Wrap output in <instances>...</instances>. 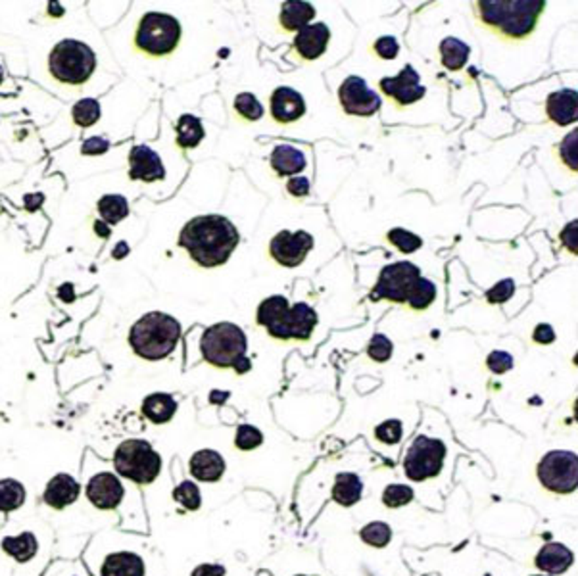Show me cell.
I'll return each instance as SVG.
<instances>
[{"mask_svg":"<svg viewBox=\"0 0 578 576\" xmlns=\"http://www.w3.org/2000/svg\"><path fill=\"white\" fill-rule=\"evenodd\" d=\"M83 504L100 515H113L115 527L147 532V515L140 488L123 479L108 459L87 450L80 469Z\"/></svg>","mask_w":578,"mask_h":576,"instance_id":"1","label":"cell"},{"mask_svg":"<svg viewBox=\"0 0 578 576\" xmlns=\"http://www.w3.org/2000/svg\"><path fill=\"white\" fill-rule=\"evenodd\" d=\"M56 555V532L45 517L18 513L0 527V576H43Z\"/></svg>","mask_w":578,"mask_h":576,"instance_id":"2","label":"cell"},{"mask_svg":"<svg viewBox=\"0 0 578 576\" xmlns=\"http://www.w3.org/2000/svg\"><path fill=\"white\" fill-rule=\"evenodd\" d=\"M147 546L138 532L105 527L87 538L80 559L93 576H152Z\"/></svg>","mask_w":578,"mask_h":576,"instance_id":"3","label":"cell"},{"mask_svg":"<svg viewBox=\"0 0 578 576\" xmlns=\"http://www.w3.org/2000/svg\"><path fill=\"white\" fill-rule=\"evenodd\" d=\"M190 258L202 267L223 265L239 245V230L223 215H200L190 220L179 237Z\"/></svg>","mask_w":578,"mask_h":576,"instance_id":"4","label":"cell"},{"mask_svg":"<svg viewBox=\"0 0 578 576\" xmlns=\"http://www.w3.org/2000/svg\"><path fill=\"white\" fill-rule=\"evenodd\" d=\"M181 340V325L168 313L152 312L138 319L131 327L130 344L133 352L148 362L168 357Z\"/></svg>","mask_w":578,"mask_h":576,"instance_id":"5","label":"cell"},{"mask_svg":"<svg viewBox=\"0 0 578 576\" xmlns=\"http://www.w3.org/2000/svg\"><path fill=\"white\" fill-rule=\"evenodd\" d=\"M481 20L511 38L531 35L546 8L544 0H481Z\"/></svg>","mask_w":578,"mask_h":576,"instance_id":"6","label":"cell"},{"mask_svg":"<svg viewBox=\"0 0 578 576\" xmlns=\"http://www.w3.org/2000/svg\"><path fill=\"white\" fill-rule=\"evenodd\" d=\"M110 463L123 479L133 482L138 488L156 482L163 467L162 455L156 447L140 438H127L120 442L112 454Z\"/></svg>","mask_w":578,"mask_h":576,"instance_id":"7","label":"cell"},{"mask_svg":"<svg viewBox=\"0 0 578 576\" xmlns=\"http://www.w3.org/2000/svg\"><path fill=\"white\" fill-rule=\"evenodd\" d=\"M48 70L60 83L83 85L96 70V56L85 43L63 38L48 56Z\"/></svg>","mask_w":578,"mask_h":576,"instance_id":"8","label":"cell"},{"mask_svg":"<svg viewBox=\"0 0 578 576\" xmlns=\"http://www.w3.org/2000/svg\"><path fill=\"white\" fill-rule=\"evenodd\" d=\"M247 335L235 323H215L204 330L200 352L205 362L214 367H235L247 355Z\"/></svg>","mask_w":578,"mask_h":576,"instance_id":"9","label":"cell"},{"mask_svg":"<svg viewBox=\"0 0 578 576\" xmlns=\"http://www.w3.org/2000/svg\"><path fill=\"white\" fill-rule=\"evenodd\" d=\"M179 38H181V25L173 16L148 12L138 21L135 43L147 54L165 56L177 48Z\"/></svg>","mask_w":578,"mask_h":576,"instance_id":"10","label":"cell"},{"mask_svg":"<svg viewBox=\"0 0 578 576\" xmlns=\"http://www.w3.org/2000/svg\"><path fill=\"white\" fill-rule=\"evenodd\" d=\"M421 279V269L411 262H396L382 267L377 285L371 292V300H390L396 304L407 302L411 290Z\"/></svg>","mask_w":578,"mask_h":576,"instance_id":"11","label":"cell"},{"mask_svg":"<svg viewBox=\"0 0 578 576\" xmlns=\"http://www.w3.org/2000/svg\"><path fill=\"white\" fill-rule=\"evenodd\" d=\"M538 479L549 492L571 494L578 484V457L574 452L554 450L538 463Z\"/></svg>","mask_w":578,"mask_h":576,"instance_id":"12","label":"cell"},{"mask_svg":"<svg viewBox=\"0 0 578 576\" xmlns=\"http://www.w3.org/2000/svg\"><path fill=\"white\" fill-rule=\"evenodd\" d=\"M444 457H446V446L440 440L419 437L415 438L414 444H411V447L406 454V459H404L406 475L415 482L432 479L442 471Z\"/></svg>","mask_w":578,"mask_h":576,"instance_id":"13","label":"cell"},{"mask_svg":"<svg viewBox=\"0 0 578 576\" xmlns=\"http://www.w3.org/2000/svg\"><path fill=\"white\" fill-rule=\"evenodd\" d=\"M83 502L81 497V480L68 471H60L50 477L38 497V504L50 513H63L77 504Z\"/></svg>","mask_w":578,"mask_h":576,"instance_id":"14","label":"cell"},{"mask_svg":"<svg viewBox=\"0 0 578 576\" xmlns=\"http://www.w3.org/2000/svg\"><path fill=\"white\" fill-rule=\"evenodd\" d=\"M339 100L346 113L359 115V118H369L381 108V96L357 75H350L348 79H344L339 88Z\"/></svg>","mask_w":578,"mask_h":576,"instance_id":"15","label":"cell"},{"mask_svg":"<svg viewBox=\"0 0 578 576\" xmlns=\"http://www.w3.org/2000/svg\"><path fill=\"white\" fill-rule=\"evenodd\" d=\"M312 248L314 237L306 233V230H297V233L281 230V233L272 238V245H269V252H272L273 260L285 267L300 265Z\"/></svg>","mask_w":578,"mask_h":576,"instance_id":"16","label":"cell"},{"mask_svg":"<svg viewBox=\"0 0 578 576\" xmlns=\"http://www.w3.org/2000/svg\"><path fill=\"white\" fill-rule=\"evenodd\" d=\"M381 88L384 95L392 96L400 106H409L425 96V87L421 85V77L409 63L396 77H384Z\"/></svg>","mask_w":578,"mask_h":576,"instance_id":"17","label":"cell"},{"mask_svg":"<svg viewBox=\"0 0 578 576\" xmlns=\"http://www.w3.org/2000/svg\"><path fill=\"white\" fill-rule=\"evenodd\" d=\"M130 177L133 181H160V179L165 177L162 158L150 146H133L130 154Z\"/></svg>","mask_w":578,"mask_h":576,"instance_id":"18","label":"cell"},{"mask_svg":"<svg viewBox=\"0 0 578 576\" xmlns=\"http://www.w3.org/2000/svg\"><path fill=\"white\" fill-rule=\"evenodd\" d=\"M225 469L227 463L223 455L215 450H208V447L195 452L188 459V472L192 479L204 484L220 482L225 475Z\"/></svg>","mask_w":578,"mask_h":576,"instance_id":"19","label":"cell"},{"mask_svg":"<svg viewBox=\"0 0 578 576\" xmlns=\"http://www.w3.org/2000/svg\"><path fill=\"white\" fill-rule=\"evenodd\" d=\"M317 325V313L314 307H310L307 304L300 302L297 305H292L287 319H285V325H282V335L281 340H307L312 337V332Z\"/></svg>","mask_w":578,"mask_h":576,"instance_id":"20","label":"cell"},{"mask_svg":"<svg viewBox=\"0 0 578 576\" xmlns=\"http://www.w3.org/2000/svg\"><path fill=\"white\" fill-rule=\"evenodd\" d=\"M306 113L304 96L290 87H279L272 95V115L277 123H292Z\"/></svg>","mask_w":578,"mask_h":576,"instance_id":"21","label":"cell"},{"mask_svg":"<svg viewBox=\"0 0 578 576\" xmlns=\"http://www.w3.org/2000/svg\"><path fill=\"white\" fill-rule=\"evenodd\" d=\"M329 38L331 31L325 23H310L298 31L297 38H294V48L304 60H317L325 54Z\"/></svg>","mask_w":578,"mask_h":576,"instance_id":"22","label":"cell"},{"mask_svg":"<svg viewBox=\"0 0 578 576\" xmlns=\"http://www.w3.org/2000/svg\"><path fill=\"white\" fill-rule=\"evenodd\" d=\"M546 112L549 120L556 125H571L576 121L578 100L574 88H563V91L551 93L546 100Z\"/></svg>","mask_w":578,"mask_h":576,"instance_id":"23","label":"cell"},{"mask_svg":"<svg viewBox=\"0 0 578 576\" xmlns=\"http://www.w3.org/2000/svg\"><path fill=\"white\" fill-rule=\"evenodd\" d=\"M289 300L285 296H272L260 304L258 307V323L267 329L269 335L281 340L282 325L289 313Z\"/></svg>","mask_w":578,"mask_h":576,"instance_id":"24","label":"cell"},{"mask_svg":"<svg viewBox=\"0 0 578 576\" xmlns=\"http://www.w3.org/2000/svg\"><path fill=\"white\" fill-rule=\"evenodd\" d=\"M28 504V488L14 477L0 479V517L4 521L20 511Z\"/></svg>","mask_w":578,"mask_h":576,"instance_id":"25","label":"cell"},{"mask_svg":"<svg viewBox=\"0 0 578 576\" xmlns=\"http://www.w3.org/2000/svg\"><path fill=\"white\" fill-rule=\"evenodd\" d=\"M574 563V555L569 547L551 542L546 544L536 555V567L548 574H561Z\"/></svg>","mask_w":578,"mask_h":576,"instance_id":"26","label":"cell"},{"mask_svg":"<svg viewBox=\"0 0 578 576\" xmlns=\"http://www.w3.org/2000/svg\"><path fill=\"white\" fill-rule=\"evenodd\" d=\"M140 412L154 425H165L177 413V402L168 392H154L140 404Z\"/></svg>","mask_w":578,"mask_h":576,"instance_id":"27","label":"cell"},{"mask_svg":"<svg viewBox=\"0 0 578 576\" xmlns=\"http://www.w3.org/2000/svg\"><path fill=\"white\" fill-rule=\"evenodd\" d=\"M306 165H307V160L304 156V152L290 145H279L272 154V168L282 177L302 173L306 170Z\"/></svg>","mask_w":578,"mask_h":576,"instance_id":"28","label":"cell"},{"mask_svg":"<svg viewBox=\"0 0 578 576\" xmlns=\"http://www.w3.org/2000/svg\"><path fill=\"white\" fill-rule=\"evenodd\" d=\"M315 18V8L302 0H289L281 6V23L287 31H300Z\"/></svg>","mask_w":578,"mask_h":576,"instance_id":"29","label":"cell"},{"mask_svg":"<svg viewBox=\"0 0 578 576\" xmlns=\"http://www.w3.org/2000/svg\"><path fill=\"white\" fill-rule=\"evenodd\" d=\"M362 479L354 472H340L335 480V488H332V499L342 507H350L362 499Z\"/></svg>","mask_w":578,"mask_h":576,"instance_id":"30","label":"cell"},{"mask_svg":"<svg viewBox=\"0 0 578 576\" xmlns=\"http://www.w3.org/2000/svg\"><path fill=\"white\" fill-rule=\"evenodd\" d=\"M175 131H177V145L181 148H195L204 138L202 121L192 113H183L181 118H179Z\"/></svg>","mask_w":578,"mask_h":576,"instance_id":"31","label":"cell"},{"mask_svg":"<svg viewBox=\"0 0 578 576\" xmlns=\"http://www.w3.org/2000/svg\"><path fill=\"white\" fill-rule=\"evenodd\" d=\"M471 48L464 41H459L456 37H448L440 43V54H442V63L446 70L457 71L467 63L469 60Z\"/></svg>","mask_w":578,"mask_h":576,"instance_id":"32","label":"cell"},{"mask_svg":"<svg viewBox=\"0 0 578 576\" xmlns=\"http://www.w3.org/2000/svg\"><path fill=\"white\" fill-rule=\"evenodd\" d=\"M98 213L102 217V221L106 225H115L121 220H125L130 215V202H127L125 196L120 195H106L102 196L96 204Z\"/></svg>","mask_w":578,"mask_h":576,"instance_id":"33","label":"cell"},{"mask_svg":"<svg viewBox=\"0 0 578 576\" xmlns=\"http://www.w3.org/2000/svg\"><path fill=\"white\" fill-rule=\"evenodd\" d=\"M173 502L181 505L185 511H198L202 507V494L198 484L195 480H181L179 482L173 492H172Z\"/></svg>","mask_w":578,"mask_h":576,"instance_id":"34","label":"cell"},{"mask_svg":"<svg viewBox=\"0 0 578 576\" xmlns=\"http://www.w3.org/2000/svg\"><path fill=\"white\" fill-rule=\"evenodd\" d=\"M43 576H93L80 557H54Z\"/></svg>","mask_w":578,"mask_h":576,"instance_id":"35","label":"cell"},{"mask_svg":"<svg viewBox=\"0 0 578 576\" xmlns=\"http://www.w3.org/2000/svg\"><path fill=\"white\" fill-rule=\"evenodd\" d=\"M434 298H436V287L432 285V280L421 277L414 290H411L407 304L414 307V310H427V307L434 302Z\"/></svg>","mask_w":578,"mask_h":576,"instance_id":"36","label":"cell"},{"mask_svg":"<svg viewBox=\"0 0 578 576\" xmlns=\"http://www.w3.org/2000/svg\"><path fill=\"white\" fill-rule=\"evenodd\" d=\"M359 536H362V540L367 546L384 547V546H389V542L392 540V529L389 527L387 522L375 521V522L365 524V527L362 529V532H359Z\"/></svg>","mask_w":578,"mask_h":576,"instance_id":"37","label":"cell"},{"mask_svg":"<svg viewBox=\"0 0 578 576\" xmlns=\"http://www.w3.org/2000/svg\"><path fill=\"white\" fill-rule=\"evenodd\" d=\"M73 121L80 127H91L100 120V104L95 98H83L73 106Z\"/></svg>","mask_w":578,"mask_h":576,"instance_id":"38","label":"cell"},{"mask_svg":"<svg viewBox=\"0 0 578 576\" xmlns=\"http://www.w3.org/2000/svg\"><path fill=\"white\" fill-rule=\"evenodd\" d=\"M387 237L390 240V245H394L398 250L404 254H414L415 250H419L423 246V240L419 235L411 233V230H406L402 227L390 229Z\"/></svg>","mask_w":578,"mask_h":576,"instance_id":"39","label":"cell"},{"mask_svg":"<svg viewBox=\"0 0 578 576\" xmlns=\"http://www.w3.org/2000/svg\"><path fill=\"white\" fill-rule=\"evenodd\" d=\"M264 444V434L254 425H239L235 434V446L240 452H252Z\"/></svg>","mask_w":578,"mask_h":576,"instance_id":"40","label":"cell"},{"mask_svg":"<svg viewBox=\"0 0 578 576\" xmlns=\"http://www.w3.org/2000/svg\"><path fill=\"white\" fill-rule=\"evenodd\" d=\"M235 110L248 121H258L264 115V106L252 93H240L235 98Z\"/></svg>","mask_w":578,"mask_h":576,"instance_id":"41","label":"cell"},{"mask_svg":"<svg viewBox=\"0 0 578 576\" xmlns=\"http://www.w3.org/2000/svg\"><path fill=\"white\" fill-rule=\"evenodd\" d=\"M411 499H414V490L406 484H390L382 492V504L390 509L407 505Z\"/></svg>","mask_w":578,"mask_h":576,"instance_id":"42","label":"cell"},{"mask_svg":"<svg viewBox=\"0 0 578 576\" xmlns=\"http://www.w3.org/2000/svg\"><path fill=\"white\" fill-rule=\"evenodd\" d=\"M392 342L384 337V335H375L373 338L369 340V346H367V354L369 357L373 362H379V363H384V362H389L390 357H392Z\"/></svg>","mask_w":578,"mask_h":576,"instance_id":"43","label":"cell"},{"mask_svg":"<svg viewBox=\"0 0 578 576\" xmlns=\"http://www.w3.org/2000/svg\"><path fill=\"white\" fill-rule=\"evenodd\" d=\"M375 437L382 442V444H398L402 440V422L398 419H390V421H384L381 425L375 429Z\"/></svg>","mask_w":578,"mask_h":576,"instance_id":"44","label":"cell"},{"mask_svg":"<svg viewBox=\"0 0 578 576\" xmlns=\"http://www.w3.org/2000/svg\"><path fill=\"white\" fill-rule=\"evenodd\" d=\"M576 140H578V133L573 131V133H569L567 137H565L563 143L559 145V156L565 162V165H567V168L573 170V171L578 170V163H576L578 162Z\"/></svg>","mask_w":578,"mask_h":576,"instance_id":"45","label":"cell"},{"mask_svg":"<svg viewBox=\"0 0 578 576\" xmlns=\"http://www.w3.org/2000/svg\"><path fill=\"white\" fill-rule=\"evenodd\" d=\"M513 294H515V283H513L511 279H504L486 292V300L490 304H504Z\"/></svg>","mask_w":578,"mask_h":576,"instance_id":"46","label":"cell"},{"mask_svg":"<svg viewBox=\"0 0 578 576\" xmlns=\"http://www.w3.org/2000/svg\"><path fill=\"white\" fill-rule=\"evenodd\" d=\"M488 369L492 371V373L496 375H502V373H507L509 369H513V355L507 354V352H502V350H496L492 352L490 355H488Z\"/></svg>","mask_w":578,"mask_h":576,"instance_id":"47","label":"cell"},{"mask_svg":"<svg viewBox=\"0 0 578 576\" xmlns=\"http://www.w3.org/2000/svg\"><path fill=\"white\" fill-rule=\"evenodd\" d=\"M375 53L382 60H394L398 53H400V46H398V41L394 37H381L375 43Z\"/></svg>","mask_w":578,"mask_h":576,"instance_id":"48","label":"cell"},{"mask_svg":"<svg viewBox=\"0 0 578 576\" xmlns=\"http://www.w3.org/2000/svg\"><path fill=\"white\" fill-rule=\"evenodd\" d=\"M108 148H110V143L106 138L93 137V138L85 140L83 146H81V152L85 154V156H100V154L108 152Z\"/></svg>","mask_w":578,"mask_h":576,"instance_id":"49","label":"cell"},{"mask_svg":"<svg viewBox=\"0 0 578 576\" xmlns=\"http://www.w3.org/2000/svg\"><path fill=\"white\" fill-rule=\"evenodd\" d=\"M287 188H289V192L292 196L302 198V196L307 195V192H310V179H307V177H292L289 181V185H287Z\"/></svg>","mask_w":578,"mask_h":576,"instance_id":"50","label":"cell"},{"mask_svg":"<svg viewBox=\"0 0 578 576\" xmlns=\"http://www.w3.org/2000/svg\"><path fill=\"white\" fill-rule=\"evenodd\" d=\"M227 569L220 563H202L195 571L190 572V576H225Z\"/></svg>","mask_w":578,"mask_h":576,"instance_id":"51","label":"cell"},{"mask_svg":"<svg viewBox=\"0 0 578 576\" xmlns=\"http://www.w3.org/2000/svg\"><path fill=\"white\" fill-rule=\"evenodd\" d=\"M576 230H578V223L576 221H571L567 227H565L561 230V240H563V245L567 246L573 254L578 252V246H576Z\"/></svg>","mask_w":578,"mask_h":576,"instance_id":"52","label":"cell"},{"mask_svg":"<svg viewBox=\"0 0 578 576\" xmlns=\"http://www.w3.org/2000/svg\"><path fill=\"white\" fill-rule=\"evenodd\" d=\"M532 338H534V342H538V344H551V342L556 340V330H554V327H551V325L542 323V325H538V327L534 329Z\"/></svg>","mask_w":578,"mask_h":576,"instance_id":"53","label":"cell"},{"mask_svg":"<svg viewBox=\"0 0 578 576\" xmlns=\"http://www.w3.org/2000/svg\"><path fill=\"white\" fill-rule=\"evenodd\" d=\"M252 367V363H250V360H248V357L247 355H244L242 357V360H239L237 363H235V371H237V373L239 375H242V373H247V371Z\"/></svg>","mask_w":578,"mask_h":576,"instance_id":"54","label":"cell"},{"mask_svg":"<svg viewBox=\"0 0 578 576\" xmlns=\"http://www.w3.org/2000/svg\"><path fill=\"white\" fill-rule=\"evenodd\" d=\"M60 298H62L63 302H73V287H71V285L62 287V288H60Z\"/></svg>","mask_w":578,"mask_h":576,"instance_id":"55","label":"cell"},{"mask_svg":"<svg viewBox=\"0 0 578 576\" xmlns=\"http://www.w3.org/2000/svg\"><path fill=\"white\" fill-rule=\"evenodd\" d=\"M95 230L102 237V238H108L110 237V227L105 221H96L95 223Z\"/></svg>","mask_w":578,"mask_h":576,"instance_id":"56","label":"cell"},{"mask_svg":"<svg viewBox=\"0 0 578 576\" xmlns=\"http://www.w3.org/2000/svg\"><path fill=\"white\" fill-rule=\"evenodd\" d=\"M127 252H130V246H127V242H120V245L115 246V250H113V258L121 260Z\"/></svg>","mask_w":578,"mask_h":576,"instance_id":"57","label":"cell"},{"mask_svg":"<svg viewBox=\"0 0 578 576\" xmlns=\"http://www.w3.org/2000/svg\"><path fill=\"white\" fill-rule=\"evenodd\" d=\"M227 398H229V392H223V394H217V390H214V392H212V396H210V400H212L214 404H217V402H220V404H222V402H225Z\"/></svg>","mask_w":578,"mask_h":576,"instance_id":"58","label":"cell"},{"mask_svg":"<svg viewBox=\"0 0 578 576\" xmlns=\"http://www.w3.org/2000/svg\"><path fill=\"white\" fill-rule=\"evenodd\" d=\"M0 81H3V70H0Z\"/></svg>","mask_w":578,"mask_h":576,"instance_id":"59","label":"cell"},{"mask_svg":"<svg viewBox=\"0 0 578 576\" xmlns=\"http://www.w3.org/2000/svg\"><path fill=\"white\" fill-rule=\"evenodd\" d=\"M3 522H4V519H3V517H0V524H3Z\"/></svg>","mask_w":578,"mask_h":576,"instance_id":"60","label":"cell"},{"mask_svg":"<svg viewBox=\"0 0 578 576\" xmlns=\"http://www.w3.org/2000/svg\"><path fill=\"white\" fill-rule=\"evenodd\" d=\"M3 524H4V522H3ZM3 524H0V527H3Z\"/></svg>","mask_w":578,"mask_h":576,"instance_id":"61","label":"cell"},{"mask_svg":"<svg viewBox=\"0 0 578 576\" xmlns=\"http://www.w3.org/2000/svg\"><path fill=\"white\" fill-rule=\"evenodd\" d=\"M536 576H540V574H536Z\"/></svg>","mask_w":578,"mask_h":576,"instance_id":"62","label":"cell"}]
</instances>
